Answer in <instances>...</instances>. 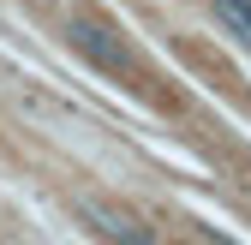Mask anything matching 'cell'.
Returning <instances> with one entry per match:
<instances>
[{"mask_svg": "<svg viewBox=\"0 0 251 245\" xmlns=\"http://www.w3.org/2000/svg\"><path fill=\"white\" fill-rule=\"evenodd\" d=\"M84 221L96 227L102 239H114V245H155V233H150L138 216H126V209H108V203H84Z\"/></svg>", "mask_w": 251, "mask_h": 245, "instance_id": "obj_2", "label": "cell"}, {"mask_svg": "<svg viewBox=\"0 0 251 245\" xmlns=\"http://www.w3.org/2000/svg\"><path fill=\"white\" fill-rule=\"evenodd\" d=\"M198 233H203V239H209V245H239V239H227V233H222V227H198Z\"/></svg>", "mask_w": 251, "mask_h": 245, "instance_id": "obj_4", "label": "cell"}, {"mask_svg": "<svg viewBox=\"0 0 251 245\" xmlns=\"http://www.w3.org/2000/svg\"><path fill=\"white\" fill-rule=\"evenodd\" d=\"M209 18L222 24L239 48H251V0H209Z\"/></svg>", "mask_w": 251, "mask_h": 245, "instance_id": "obj_3", "label": "cell"}, {"mask_svg": "<svg viewBox=\"0 0 251 245\" xmlns=\"http://www.w3.org/2000/svg\"><path fill=\"white\" fill-rule=\"evenodd\" d=\"M66 36H72V48H78V54H90V60H96L102 72H126V78L138 72V54H132V42H126L114 24L72 18V24H66Z\"/></svg>", "mask_w": 251, "mask_h": 245, "instance_id": "obj_1", "label": "cell"}]
</instances>
